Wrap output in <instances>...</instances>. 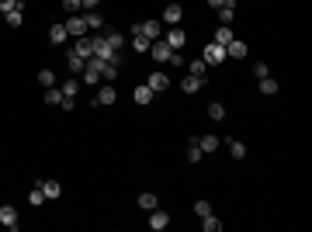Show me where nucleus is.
<instances>
[{
	"instance_id": "nucleus-1",
	"label": "nucleus",
	"mask_w": 312,
	"mask_h": 232,
	"mask_svg": "<svg viewBox=\"0 0 312 232\" xmlns=\"http://www.w3.org/2000/svg\"><path fill=\"white\" fill-rule=\"evenodd\" d=\"M201 59H205L208 66H219V63L226 59V45H215V42H208V45H205V52H201Z\"/></svg>"
},
{
	"instance_id": "nucleus-2",
	"label": "nucleus",
	"mask_w": 312,
	"mask_h": 232,
	"mask_svg": "<svg viewBox=\"0 0 312 232\" xmlns=\"http://www.w3.org/2000/svg\"><path fill=\"white\" fill-rule=\"evenodd\" d=\"M150 56H153L156 63H170V59H173V49H170L163 38H156L153 45H150Z\"/></svg>"
},
{
	"instance_id": "nucleus-3",
	"label": "nucleus",
	"mask_w": 312,
	"mask_h": 232,
	"mask_svg": "<svg viewBox=\"0 0 312 232\" xmlns=\"http://www.w3.org/2000/svg\"><path fill=\"white\" fill-rule=\"evenodd\" d=\"M163 42H166L173 52H180V49H184V42H187V35H184V31L173 24V28H166V38H163Z\"/></svg>"
},
{
	"instance_id": "nucleus-4",
	"label": "nucleus",
	"mask_w": 312,
	"mask_h": 232,
	"mask_svg": "<svg viewBox=\"0 0 312 232\" xmlns=\"http://www.w3.org/2000/svg\"><path fill=\"white\" fill-rule=\"evenodd\" d=\"M180 17H184V7H180V3H166V7H163V24L173 28V24H180Z\"/></svg>"
},
{
	"instance_id": "nucleus-5",
	"label": "nucleus",
	"mask_w": 312,
	"mask_h": 232,
	"mask_svg": "<svg viewBox=\"0 0 312 232\" xmlns=\"http://www.w3.org/2000/svg\"><path fill=\"white\" fill-rule=\"evenodd\" d=\"M0 226L3 229H17V208L14 205H0Z\"/></svg>"
},
{
	"instance_id": "nucleus-6",
	"label": "nucleus",
	"mask_w": 312,
	"mask_h": 232,
	"mask_svg": "<svg viewBox=\"0 0 312 232\" xmlns=\"http://www.w3.org/2000/svg\"><path fill=\"white\" fill-rule=\"evenodd\" d=\"M66 31H70L73 38H83V31H87V21H83V14H70V17H66Z\"/></svg>"
},
{
	"instance_id": "nucleus-7",
	"label": "nucleus",
	"mask_w": 312,
	"mask_h": 232,
	"mask_svg": "<svg viewBox=\"0 0 312 232\" xmlns=\"http://www.w3.org/2000/svg\"><path fill=\"white\" fill-rule=\"evenodd\" d=\"M166 226H170V215H166V212H159V208H153V212H150V229H153V232H163Z\"/></svg>"
},
{
	"instance_id": "nucleus-8",
	"label": "nucleus",
	"mask_w": 312,
	"mask_h": 232,
	"mask_svg": "<svg viewBox=\"0 0 312 232\" xmlns=\"http://www.w3.org/2000/svg\"><path fill=\"white\" fill-rule=\"evenodd\" d=\"M146 87H150L153 94H163V90L170 87V80H166V73H159V70H156V73H150V80H146Z\"/></svg>"
},
{
	"instance_id": "nucleus-9",
	"label": "nucleus",
	"mask_w": 312,
	"mask_h": 232,
	"mask_svg": "<svg viewBox=\"0 0 312 232\" xmlns=\"http://www.w3.org/2000/svg\"><path fill=\"white\" fill-rule=\"evenodd\" d=\"M139 31H143V35H146L150 42L163 38V24H159V21H143V24H139Z\"/></svg>"
},
{
	"instance_id": "nucleus-10",
	"label": "nucleus",
	"mask_w": 312,
	"mask_h": 232,
	"mask_svg": "<svg viewBox=\"0 0 312 232\" xmlns=\"http://www.w3.org/2000/svg\"><path fill=\"white\" fill-rule=\"evenodd\" d=\"M118 101V90L111 87V83H104L101 90H97V97H94V104H115Z\"/></svg>"
},
{
	"instance_id": "nucleus-11",
	"label": "nucleus",
	"mask_w": 312,
	"mask_h": 232,
	"mask_svg": "<svg viewBox=\"0 0 312 232\" xmlns=\"http://www.w3.org/2000/svg\"><path fill=\"white\" fill-rule=\"evenodd\" d=\"M201 87H205V77H191V73H187V77L180 80V90H184V94H198Z\"/></svg>"
},
{
	"instance_id": "nucleus-12",
	"label": "nucleus",
	"mask_w": 312,
	"mask_h": 232,
	"mask_svg": "<svg viewBox=\"0 0 312 232\" xmlns=\"http://www.w3.org/2000/svg\"><path fill=\"white\" fill-rule=\"evenodd\" d=\"M66 38H70L66 24H52V28H49V42H52V45H66Z\"/></svg>"
},
{
	"instance_id": "nucleus-13",
	"label": "nucleus",
	"mask_w": 312,
	"mask_h": 232,
	"mask_svg": "<svg viewBox=\"0 0 312 232\" xmlns=\"http://www.w3.org/2000/svg\"><path fill=\"white\" fill-rule=\"evenodd\" d=\"M150 45H153V42H150V38L139 31V24H136V28H132V49H136V52H150Z\"/></svg>"
},
{
	"instance_id": "nucleus-14",
	"label": "nucleus",
	"mask_w": 312,
	"mask_h": 232,
	"mask_svg": "<svg viewBox=\"0 0 312 232\" xmlns=\"http://www.w3.org/2000/svg\"><path fill=\"white\" fill-rule=\"evenodd\" d=\"M243 56H246V42L233 38V42L226 45V59H243Z\"/></svg>"
},
{
	"instance_id": "nucleus-15",
	"label": "nucleus",
	"mask_w": 312,
	"mask_h": 232,
	"mask_svg": "<svg viewBox=\"0 0 312 232\" xmlns=\"http://www.w3.org/2000/svg\"><path fill=\"white\" fill-rule=\"evenodd\" d=\"M212 42H215V45H229V42H233V28H229V24H219L215 35H212Z\"/></svg>"
},
{
	"instance_id": "nucleus-16",
	"label": "nucleus",
	"mask_w": 312,
	"mask_h": 232,
	"mask_svg": "<svg viewBox=\"0 0 312 232\" xmlns=\"http://www.w3.org/2000/svg\"><path fill=\"white\" fill-rule=\"evenodd\" d=\"M132 97H136V104H153V90H150V87H146V83H139V87H136V90H132Z\"/></svg>"
},
{
	"instance_id": "nucleus-17",
	"label": "nucleus",
	"mask_w": 312,
	"mask_h": 232,
	"mask_svg": "<svg viewBox=\"0 0 312 232\" xmlns=\"http://www.w3.org/2000/svg\"><path fill=\"white\" fill-rule=\"evenodd\" d=\"M70 52H77L80 59H90V56H94V45H90V38H77V45H73Z\"/></svg>"
},
{
	"instance_id": "nucleus-18",
	"label": "nucleus",
	"mask_w": 312,
	"mask_h": 232,
	"mask_svg": "<svg viewBox=\"0 0 312 232\" xmlns=\"http://www.w3.org/2000/svg\"><path fill=\"white\" fill-rule=\"evenodd\" d=\"M3 17H7V24H10V28H17V24L24 21V0H21V3H17L10 14H3Z\"/></svg>"
},
{
	"instance_id": "nucleus-19",
	"label": "nucleus",
	"mask_w": 312,
	"mask_h": 232,
	"mask_svg": "<svg viewBox=\"0 0 312 232\" xmlns=\"http://www.w3.org/2000/svg\"><path fill=\"white\" fill-rule=\"evenodd\" d=\"M45 104H49V108H59V104H63V90H59V87H45Z\"/></svg>"
},
{
	"instance_id": "nucleus-20",
	"label": "nucleus",
	"mask_w": 312,
	"mask_h": 232,
	"mask_svg": "<svg viewBox=\"0 0 312 232\" xmlns=\"http://www.w3.org/2000/svg\"><path fill=\"white\" fill-rule=\"evenodd\" d=\"M38 184H42V191H45V198H52V201H56V198L63 194V187H59V180H38Z\"/></svg>"
},
{
	"instance_id": "nucleus-21",
	"label": "nucleus",
	"mask_w": 312,
	"mask_h": 232,
	"mask_svg": "<svg viewBox=\"0 0 312 232\" xmlns=\"http://www.w3.org/2000/svg\"><path fill=\"white\" fill-rule=\"evenodd\" d=\"M101 80H104V83H115V80H118V63H104V66H101Z\"/></svg>"
},
{
	"instance_id": "nucleus-22",
	"label": "nucleus",
	"mask_w": 312,
	"mask_h": 232,
	"mask_svg": "<svg viewBox=\"0 0 312 232\" xmlns=\"http://www.w3.org/2000/svg\"><path fill=\"white\" fill-rule=\"evenodd\" d=\"M187 73H191V77H205V73H208V63H205V59H191V63H187Z\"/></svg>"
},
{
	"instance_id": "nucleus-23",
	"label": "nucleus",
	"mask_w": 312,
	"mask_h": 232,
	"mask_svg": "<svg viewBox=\"0 0 312 232\" xmlns=\"http://www.w3.org/2000/svg\"><path fill=\"white\" fill-rule=\"evenodd\" d=\"M198 146H201V153H215L219 149V135H201Z\"/></svg>"
},
{
	"instance_id": "nucleus-24",
	"label": "nucleus",
	"mask_w": 312,
	"mask_h": 232,
	"mask_svg": "<svg viewBox=\"0 0 312 232\" xmlns=\"http://www.w3.org/2000/svg\"><path fill=\"white\" fill-rule=\"evenodd\" d=\"M42 201H45V191H42V184H35V187L28 191V205H31V208H38Z\"/></svg>"
},
{
	"instance_id": "nucleus-25",
	"label": "nucleus",
	"mask_w": 312,
	"mask_h": 232,
	"mask_svg": "<svg viewBox=\"0 0 312 232\" xmlns=\"http://www.w3.org/2000/svg\"><path fill=\"white\" fill-rule=\"evenodd\" d=\"M233 21H236V7H233V3L219 7V24H233Z\"/></svg>"
},
{
	"instance_id": "nucleus-26",
	"label": "nucleus",
	"mask_w": 312,
	"mask_h": 232,
	"mask_svg": "<svg viewBox=\"0 0 312 232\" xmlns=\"http://www.w3.org/2000/svg\"><path fill=\"white\" fill-rule=\"evenodd\" d=\"M104 42H108V45H111V49L118 52V49L125 45V35H122V31H108V35H104Z\"/></svg>"
},
{
	"instance_id": "nucleus-27",
	"label": "nucleus",
	"mask_w": 312,
	"mask_h": 232,
	"mask_svg": "<svg viewBox=\"0 0 312 232\" xmlns=\"http://www.w3.org/2000/svg\"><path fill=\"white\" fill-rule=\"evenodd\" d=\"M83 21H87V28H101V24H104L101 10H87V14H83Z\"/></svg>"
},
{
	"instance_id": "nucleus-28",
	"label": "nucleus",
	"mask_w": 312,
	"mask_h": 232,
	"mask_svg": "<svg viewBox=\"0 0 312 232\" xmlns=\"http://www.w3.org/2000/svg\"><path fill=\"white\" fill-rule=\"evenodd\" d=\"M229 156H233V159H243V156H246V146H243L239 139H229Z\"/></svg>"
},
{
	"instance_id": "nucleus-29",
	"label": "nucleus",
	"mask_w": 312,
	"mask_h": 232,
	"mask_svg": "<svg viewBox=\"0 0 312 232\" xmlns=\"http://www.w3.org/2000/svg\"><path fill=\"white\" fill-rule=\"evenodd\" d=\"M59 90H63V97H77V94H80V80H66Z\"/></svg>"
},
{
	"instance_id": "nucleus-30",
	"label": "nucleus",
	"mask_w": 312,
	"mask_h": 232,
	"mask_svg": "<svg viewBox=\"0 0 312 232\" xmlns=\"http://www.w3.org/2000/svg\"><path fill=\"white\" fill-rule=\"evenodd\" d=\"M201 226H205V232H219V229H222V219H215V215H205V219H201Z\"/></svg>"
},
{
	"instance_id": "nucleus-31",
	"label": "nucleus",
	"mask_w": 312,
	"mask_h": 232,
	"mask_svg": "<svg viewBox=\"0 0 312 232\" xmlns=\"http://www.w3.org/2000/svg\"><path fill=\"white\" fill-rule=\"evenodd\" d=\"M83 63H87V59H80L77 52H70V59H66V66H70V73H83Z\"/></svg>"
},
{
	"instance_id": "nucleus-32",
	"label": "nucleus",
	"mask_w": 312,
	"mask_h": 232,
	"mask_svg": "<svg viewBox=\"0 0 312 232\" xmlns=\"http://www.w3.org/2000/svg\"><path fill=\"white\" fill-rule=\"evenodd\" d=\"M208 118H212V121H222V118H226V108H222L219 101H215V104H208Z\"/></svg>"
},
{
	"instance_id": "nucleus-33",
	"label": "nucleus",
	"mask_w": 312,
	"mask_h": 232,
	"mask_svg": "<svg viewBox=\"0 0 312 232\" xmlns=\"http://www.w3.org/2000/svg\"><path fill=\"white\" fill-rule=\"evenodd\" d=\"M139 208H143V212H153L156 208V194H139Z\"/></svg>"
},
{
	"instance_id": "nucleus-34",
	"label": "nucleus",
	"mask_w": 312,
	"mask_h": 232,
	"mask_svg": "<svg viewBox=\"0 0 312 232\" xmlns=\"http://www.w3.org/2000/svg\"><path fill=\"white\" fill-rule=\"evenodd\" d=\"M38 83L42 87H56V73L52 70H38Z\"/></svg>"
},
{
	"instance_id": "nucleus-35",
	"label": "nucleus",
	"mask_w": 312,
	"mask_h": 232,
	"mask_svg": "<svg viewBox=\"0 0 312 232\" xmlns=\"http://www.w3.org/2000/svg\"><path fill=\"white\" fill-rule=\"evenodd\" d=\"M260 90H264V94H278V80L264 77V80H260Z\"/></svg>"
},
{
	"instance_id": "nucleus-36",
	"label": "nucleus",
	"mask_w": 312,
	"mask_h": 232,
	"mask_svg": "<svg viewBox=\"0 0 312 232\" xmlns=\"http://www.w3.org/2000/svg\"><path fill=\"white\" fill-rule=\"evenodd\" d=\"M201 146H198V142H191V146H187V159H191V163H201Z\"/></svg>"
},
{
	"instance_id": "nucleus-37",
	"label": "nucleus",
	"mask_w": 312,
	"mask_h": 232,
	"mask_svg": "<svg viewBox=\"0 0 312 232\" xmlns=\"http://www.w3.org/2000/svg\"><path fill=\"white\" fill-rule=\"evenodd\" d=\"M194 215H198V219L212 215V205H208V201H194Z\"/></svg>"
},
{
	"instance_id": "nucleus-38",
	"label": "nucleus",
	"mask_w": 312,
	"mask_h": 232,
	"mask_svg": "<svg viewBox=\"0 0 312 232\" xmlns=\"http://www.w3.org/2000/svg\"><path fill=\"white\" fill-rule=\"evenodd\" d=\"M253 77H257V80L271 77V66H267V63H257V66H253Z\"/></svg>"
},
{
	"instance_id": "nucleus-39",
	"label": "nucleus",
	"mask_w": 312,
	"mask_h": 232,
	"mask_svg": "<svg viewBox=\"0 0 312 232\" xmlns=\"http://www.w3.org/2000/svg\"><path fill=\"white\" fill-rule=\"evenodd\" d=\"M63 10L66 14H80V0H63Z\"/></svg>"
},
{
	"instance_id": "nucleus-40",
	"label": "nucleus",
	"mask_w": 312,
	"mask_h": 232,
	"mask_svg": "<svg viewBox=\"0 0 312 232\" xmlns=\"http://www.w3.org/2000/svg\"><path fill=\"white\" fill-rule=\"evenodd\" d=\"M17 3H21V0H0V14H10Z\"/></svg>"
},
{
	"instance_id": "nucleus-41",
	"label": "nucleus",
	"mask_w": 312,
	"mask_h": 232,
	"mask_svg": "<svg viewBox=\"0 0 312 232\" xmlns=\"http://www.w3.org/2000/svg\"><path fill=\"white\" fill-rule=\"evenodd\" d=\"M97 3L101 0H80V7H87V10H97Z\"/></svg>"
},
{
	"instance_id": "nucleus-42",
	"label": "nucleus",
	"mask_w": 312,
	"mask_h": 232,
	"mask_svg": "<svg viewBox=\"0 0 312 232\" xmlns=\"http://www.w3.org/2000/svg\"><path fill=\"white\" fill-rule=\"evenodd\" d=\"M226 3H233V0H208V7H212V10H219V7H226Z\"/></svg>"
}]
</instances>
